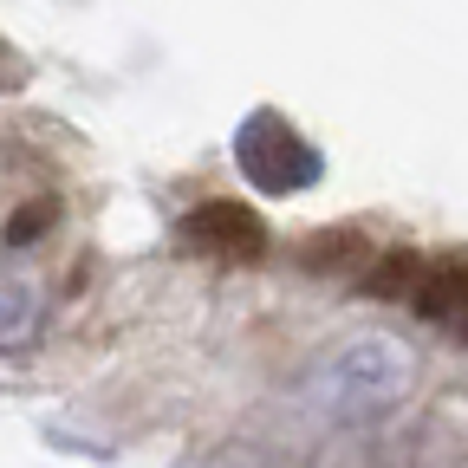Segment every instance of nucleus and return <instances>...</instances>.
<instances>
[{
    "label": "nucleus",
    "instance_id": "1",
    "mask_svg": "<svg viewBox=\"0 0 468 468\" xmlns=\"http://www.w3.org/2000/svg\"><path fill=\"white\" fill-rule=\"evenodd\" d=\"M365 292L378 300H397L423 319H449L468 313V248H442V254H417V248H390L371 273Z\"/></svg>",
    "mask_w": 468,
    "mask_h": 468
},
{
    "label": "nucleus",
    "instance_id": "2",
    "mask_svg": "<svg viewBox=\"0 0 468 468\" xmlns=\"http://www.w3.org/2000/svg\"><path fill=\"white\" fill-rule=\"evenodd\" d=\"M183 248L189 254H202V261H234V267H248V261H261L267 254V221L248 208V202H196L189 215H183Z\"/></svg>",
    "mask_w": 468,
    "mask_h": 468
},
{
    "label": "nucleus",
    "instance_id": "3",
    "mask_svg": "<svg viewBox=\"0 0 468 468\" xmlns=\"http://www.w3.org/2000/svg\"><path fill=\"white\" fill-rule=\"evenodd\" d=\"M241 163H248V176L261 189H300V183H313V169H319V156L292 137L280 117H254V124L241 131Z\"/></svg>",
    "mask_w": 468,
    "mask_h": 468
},
{
    "label": "nucleus",
    "instance_id": "4",
    "mask_svg": "<svg viewBox=\"0 0 468 468\" xmlns=\"http://www.w3.org/2000/svg\"><path fill=\"white\" fill-rule=\"evenodd\" d=\"M46 221H52V208H46V202H39V208H27L20 221H7V241H33V234H39Z\"/></svg>",
    "mask_w": 468,
    "mask_h": 468
}]
</instances>
